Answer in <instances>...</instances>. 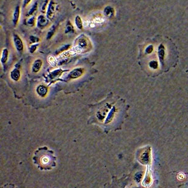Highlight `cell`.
<instances>
[{
    "label": "cell",
    "mask_w": 188,
    "mask_h": 188,
    "mask_svg": "<svg viewBox=\"0 0 188 188\" xmlns=\"http://www.w3.org/2000/svg\"><path fill=\"white\" fill-rule=\"evenodd\" d=\"M20 6H17L15 9L13 17V23L14 26H16V24H18L20 19Z\"/></svg>",
    "instance_id": "52a82bcc"
},
{
    "label": "cell",
    "mask_w": 188,
    "mask_h": 188,
    "mask_svg": "<svg viewBox=\"0 0 188 188\" xmlns=\"http://www.w3.org/2000/svg\"><path fill=\"white\" fill-rule=\"evenodd\" d=\"M56 11V4L53 1H51L47 8V18L52 20L54 18Z\"/></svg>",
    "instance_id": "277c9868"
},
{
    "label": "cell",
    "mask_w": 188,
    "mask_h": 188,
    "mask_svg": "<svg viewBox=\"0 0 188 188\" xmlns=\"http://www.w3.org/2000/svg\"><path fill=\"white\" fill-rule=\"evenodd\" d=\"M143 178V173L142 172H138L135 176V179L136 180V182H139L141 179Z\"/></svg>",
    "instance_id": "e0dca14e"
},
{
    "label": "cell",
    "mask_w": 188,
    "mask_h": 188,
    "mask_svg": "<svg viewBox=\"0 0 188 188\" xmlns=\"http://www.w3.org/2000/svg\"><path fill=\"white\" fill-rule=\"evenodd\" d=\"M37 4L35 3V4H34V5L32 7V8L30 9L29 13L28 14V16H31V15H32V14L37 10Z\"/></svg>",
    "instance_id": "ac0fdd59"
},
{
    "label": "cell",
    "mask_w": 188,
    "mask_h": 188,
    "mask_svg": "<svg viewBox=\"0 0 188 188\" xmlns=\"http://www.w3.org/2000/svg\"><path fill=\"white\" fill-rule=\"evenodd\" d=\"M48 23V20L44 16H39L38 18V21H37V25L38 27L42 28L45 27H46L47 24Z\"/></svg>",
    "instance_id": "ba28073f"
},
{
    "label": "cell",
    "mask_w": 188,
    "mask_h": 188,
    "mask_svg": "<svg viewBox=\"0 0 188 188\" xmlns=\"http://www.w3.org/2000/svg\"><path fill=\"white\" fill-rule=\"evenodd\" d=\"M37 45H32V46L30 48L31 52H34V51H35V49H36V48H37Z\"/></svg>",
    "instance_id": "7402d4cb"
},
{
    "label": "cell",
    "mask_w": 188,
    "mask_h": 188,
    "mask_svg": "<svg viewBox=\"0 0 188 188\" xmlns=\"http://www.w3.org/2000/svg\"><path fill=\"white\" fill-rule=\"evenodd\" d=\"M151 159L152 157L150 154V149L147 147V148H146L144 151L141 153L139 157V161L142 164L149 165L151 162Z\"/></svg>",
    "instance_id": "7a4b0ae2"
},
{
    "label": "cell",
    "mask_w": 188,
    "mask_h": 188,
    "mask_svg": "<svg viewBox=\"0 0 188 188\" xmlns=\"http://www.w3.org/2000/svg\"><path fill=\"white\" fill-rule=\"evenodd\" d=\"M8 51L7 49L5 48L3 49L2 52V56H1V63H6L8 59Z\"/></svg>",
    "instance_id": "5bb4252c"
},
{
    "label": "cell",
    "mask_w": 188,
    "mask_h": 188,
    "mask_svg": "<svg viewBox=\"0 0 188 188\" xmlns=\"http://www.w3.org/2000/svg\"><path fill=\"white\" fill-rule=\"evenodd\" d=\"M56 158L53 156V152L48 150L47 148H39L35 153L34 163L38 164L41 170H49L55 166Z\"/></svg>",
    "instance_id": "6da1fadb"
},
{
    "label": "cell",
    "mask_w": 188,
    "mask_h": 188,
    "mask_svg": "<svg viewBox=\"0 0 188 188\" xmlns=\"http://www.w3.org/2000/svg\"><path fill=\"white\" fill-rule=\"evenodd\" d=\"M75 23L77 26V27L79 30H82L83 28V23L81 20V18L79 16H77L75 19Z\"/></svg>",
    "instance_id": "9a60e30c"
},
{
    "label": "cell",
    "mask_w": 188,
    "mask_h": 188,
    "mask_svg": "<svg viewBox=\"0 0 188 188\" xmlns=\"http://www.w3.org/2000/svg\"><path fill=\"white\" fill-rule=\"evenodd\" d=\"M118 107L116 105H114L110 110L107 117L106 118V120H105V124H108L110 123L111 122H112L113 119L114 118H115L116 115L118 114Z\"/></svg>",
    "instance_id": "5b68a950"
},
{
    "label": "cell",
    "mask_w": 188,
    "mask_h": 188,
    "mask_svg": "<svg viewBox=\"0 0 188 188\" xmlns=\"http://www.w3.org/2000/svg\"><path fill=\"white\" fill-rule=\"evenodd\" d=\"M42 65V61L41 60H35L32 65V71H34V72H38L40 70Z\"/></svg>",
    "instance_id": "30bf717a"
},
{
    "label": "cell",
    "mask_w": 188,
    "mask_h": 188,
    "mask_svg": "<svg viewBox=\"0 0 188 188\" xmlns=\"http://www.w3.org/2000/svg\"><path fill=\"white\" fill-rule=\"evenodd\" d=\"M185 175L184 173H179L178 175V179L179 180H182L183 179H185Z\"/></svg>",
    "instance_id": "d6986e66"
},
{
    "label": "cell",
    "mask_w": 188,
    "mask_h": 188,
    "mask_svg": "<svg viewBox=\"0 0 188 188\" xmlns=\"http://www.w3.org/2000/svg\"><path fill=\"white\" fill-rule=\"evenodd\" d=\"M83 73V70L81 68H77L70 72V77L72 79L78 78L82 75Z\"/></svg>",
    "instance_id": "9c48e42d"
},
{
    "label": "cell",
    "mask_w": 188,
    "mask_h": 188,
    "mask_svg": "<svg viewBox=\"0 0 188 188\" xmlns=\"http://www.w3.org/2000/svg\"><path fill=\"white\" fill-rule=\"evenodd\" d=\"M47 91L48 90H47V88L44 86H39L37 89V92H38L39 95L42 96L45 95L47 94Z\"/></svg>",
    "instance_id": "2e32d148"
},
{
    "label": "cell",
    "mask_w": 188,
    "mask_h": 188,
    "mask_svg": "<svg viewBox=\"0 0 188 188\" xmlns=\"http://www.w3.org/2000/svg\"><path fill=\"white\" fill-rule=\"evenodd\" d=\"M88 45V41L85 38H81L79 40L78 43V46L77 47V48L78 49L79 51H81L82 49H84L86 48Z\"/></svg>",
    "instance_id": "7c38bea8"
},
{
    "label": "cell",
    "mask_w": 188,
    "mask_h": 188,
    "mask_svg": "<svg viewBox=\"0 0 188 188\" xmlns=\"http://www.w3.org/2000/svg\"><path fill=\"white\" fill-rule=\"evenodd\" d=\"M31 1V0H24L23 4V7L25 8V7H27Z\"/></svg>",
    "instance_id": "ffe728a7"
},
{
    "label": "cell",
    "mask_w": 188,
    "mask_h": 188,
    "mask_svg": "<svg viewBox=\"0 0 188 188\" xmlns=\"http://www.w3.org/2000/svg\"><path fill=\"white\" fill-rule=\"evenodd\" d=\"M152 174L150 172V168L149 166L148 165L147 170L143 177L142 184L145 187H149L152 185Z\"/></svg>",
    "instance_id": "3957f363"
},
{
    "label": "cell",
    "mask_w": 188,
    "mask_h": 188,
    "mask_svg": "<svg viewBox=\"0 0 188 188\" xmlns=\"http://www.w3.org/2000/svg\"><path fill=\"white\" fill-rule=\"evenodd\" d=\"M34 21H35L34 17H32L31 18H30V20L28 21V24L29 25H34Z\"/></svg>",
    "instance_id": "44dd1931"
},
{
    "label": "cell",
    "mask_w": 188,
    "mask_h": 188,
    "mask_svg": "<svg viewBox=\"0 0 188 188\" xmlns=\"http://www.w3.org/2000/svg\"><path fill=\"white\" fill-rule=\"evenodd\" d=\"M114 8L110 6H107L106 7L104 10H103V13H104V15L105 16L107 17H108V18H111L114 15Z\"/></svg>",
    "instance_id": "8fae6325"
},
{
    "label": "cell",
    "mask_w": 188,
    "mask_h": 188,
    "mask_svg": "<svg viewBox=\"0 0 188 188\" xmlns=\"http://www.w3.org/2000/svg\"><path fill=\"white\" fill-rule=\"evenodd\" d=\"M11 77L14 81H18L20 77V72L18 70H14L11 72Z\"/></svg>",
    "instance_id": "4fadbf2b"
},
{
    "label": "cell",
    "mask_w": 188,
    "mask_h": 188,
    "mask_svg": "<svg viewBox=\"0 0 188 188\" xmlns=\"http://www.w3.org/2000/svg\"><path fill=\"white\" fill-rule=\"evenodd\" d=\"M13 40H14V44H15V46H16V49H17V51L19 52L22 51L24 49V44L20 37L16 34H14Z\"/></svg>",
    "instance_id": "8992f818"
}]
</instances>
